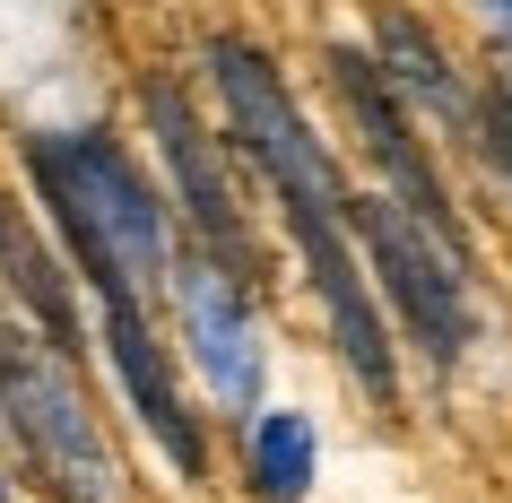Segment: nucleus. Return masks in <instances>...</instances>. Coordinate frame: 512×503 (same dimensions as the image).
I'll use <instances>...</instances> for the list:
<instances>
[{"instance_id":"f257e3e1","label":"nucleus","mask_w":512,"mask_h":503,"mask_svg":"<svg viewBox=\"0 0 512 503\" xmlns=\"http://www.w3.org/2000/svg\"><path fill=\"white\" fill-rule=\"evenodd\" d=\"M27 165H35V183H44V200H53L61 235H70V261L87 269L96 304H139L148 313V295L174 269L165 209H157V191H148V174L113 139H35Z\"/></svg>"},{"instance_id":"f03ea898","label":"nucleus","mask_w":512,"mask_h":503,"mask_svg":"<svg viewBox=\"0 0 512 503\" xmlns=\"http://www.w3.org/2000/svg\"><path fill=\"white\" fill-rule=\"evenodd\" d=\"M0 408H9L18 443L35 451V469L53 477L61 503H122V460H113L105 425L87 408L79 365H61L53 347L0 330Z\"/></svg>"},{"instance_id":"7ed1b4c3","label":"nucleus","mask_w":512,"mask_h":503,"mask_svg":"<svg viewBox=\"0 0 512 503\" xmlns=\"http://www.w3.org/2000/svg\"><path fill=\"white\" fill-rule=\"evenodd\" d=\"M209 70H217V96H226L235 139L252 148V165L270 174L278 200H287V209H330V217H348V191H339V174H330V157H322V139L304 131L296 96H287V79H278L270 61L252 53V44H235V35H217V44H209Z\"/></svg>"},{"instance_id":"20e7f679","label":"nucleus","mask_w":512,"mask_h":503,"mask_svg":"<svg viewBox=\"0 0 512 503\" xmlns=\"http://www.w3.org/2000/svg\"><path fill=\"white\" fill-rule=\"evenodd\" d=\"M348 243H365V261H374V278H382L374 304H391V313L426 339L434 365H452L460 347H469V295H460V261L400 209V200H374V191H356V200H348Z\"/></svg>"},{"instance_id":"39448f33","label":"nucleus","mask_w":512,"mask_h":503,"mask_svg":"<svg viewBox=\"0 0 512 503\" xmlns=\"http://www.w3.org/2000/svg\"><path fill=\"white\" fill-rule=\"evenodd\" d=\"M330 87H339V105H348L365 157L391 174L400 209L460 261V209H452V191H443V174H434V157H426V139H417V122H408V105L391 96V79H382L365 53H330Z\"/></svg>"},{"instance_id":"423d86ee","label":"nucleus","mask_w":512,"mask_h":503,"mask_svg":"<svg viewBox=\"0 0 512 503\" xmlns=\"http://www.w3.org/2000/svg\"><path fill=\"white\" fill-rule=\"evenodd\" d=\"M165 278L183 295V330H191V347H200V373L217 382V399H226V408H252V391H261V330H252L243 278L226 261H209V252L174 261Z\"/></svg>"},{"instance_id":"0eeeda50","label":"nucleus","mask_w":512,"mask_h":503,"mask_svg":"<svg viewBox=\"0 0 512 503\" xmlns=\"http://www.w3.org/2000/svg\"><path fill=\"white\" fill-rule=\"evenodd\" d=\"M148 122H157V148H165V165H174V183H183L191 226L209 235V261H226L235 278H252V226H243L235 191H226V174H217L209 131H200V113L183 105V87H165V79L148 87Z\"/></svg>"},{"instance_id":"6e6552de","label":"nucleus","mask_w":512,"mask_h":503,"mask_svg":"<svg viewBox=\"0 0 512 503\" xmlns=\"http://www.w3.org/2000/svg\"><path fill=\"white\" fill-rule=\"evenodd\" d=\"M105 356L122 373V391L131 408L148 417V434L165 443V460L183 477L209 469V451H200V425H191L183 391H174V365H165V339H157V313H139V304H105Z\"/></svg>"},{"instance_id":"1a4fd4ad","label":"nucleus","mask_w":512,"mask_h":503,"mask_svg":"<svg viewBox=\"0 0 512 503\" xmlns=\"http://www.w3.org/2000/svg\"><path fill=\"white\" fill-rule=\"evenodd\" d=\"M374 70L391 79V96H408V105H426L443 131H460L469 122V96H460V70L452 53L434 44L426 18H408L400 0H382L374 9Z\"/></svg>"},{"instance_id":"9d476101","label":"nucleus","mask_w":512,"mask_h":503,"mask_svg":"<svg viewBox=\"0 0 512 503\" xmlns=\"http://www.w3.org/2000/svg\"><path fill=\"white\" fill-rule=\"evenodd\" d=\"M0 269H9L18 304L53 330V356H61V365H79V313H70V295H61V269H53V252L35 243V226L9 209V200H0Z\"/></svg>"},{"instance_id":"9b49d317","label":"nucleus","mask_w":512,"mask_h":503,"mask_svg":"<svg viewBox=\"0 0 512 503\" xmlns=\"http://www.w3.org/2000/svg\"><path fill=\"white\" fill-rule=\"evenodd\" d=\"M252 486L270 503H304L313 495V417L296 408H270L252 425Z\"/></svg>"},{"instance_id":"f8f14e48","label":"nucleus","mask_w":512,"mask_h":503,"mask_svg":"<svg viewBox=\"0 0 512 503\" xmlns=\"http://www.w3.org/2000/svg\"><path fill=\"white\" fill-rule=\"evenodd\" d=\"M478 122H486V157L504 165V183H512V87H486Z\"/></svg>"},{"instance_id":"ddd939ff","label":"nucleus","mask_w":512,"mask_h":503,"mask_svg":"<svg viewBox=\"0 0 512 503\" xmlns=\"http://www.w3.org/2000/svg\"><path fill=\"white\" fill-rule=\"evenodd\" d=\"M486 27H495V44H512V0H486Z\"/></svg>"},{"instance_id":"4468645a","label":"nucleus","mask_w":512,"mask_h":503,"mask_svg":"<svg viewBox=\"0 0 512 503\" xmlns=\"http://www.w3.org/2000/svg\"><path fill=\"white\" fill-rule=\"evenodd\" d=\"M0 503H9V486H0Z\"/></svg>"}]
</instances>
